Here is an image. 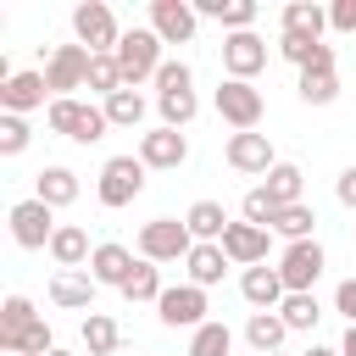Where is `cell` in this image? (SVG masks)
<instances>
[{
  "mask_svg": "<svg viewBox=\"0 0 356 356\" xmlns=\"http://www.w3.org/2000/svg\"><path fill=\"white\" fill-rule=\"evenodd\" d=\"M156 111H161V128H178V134L195 122L200 100L189 89V67L184 61H161V72H156Z\"/></svg>",
  "mask_w": 356,
  "mask_h": 356,
  "instance_id": "obj_1",
  "label": "cell"
},
{
  "mask_svg": "<svg viewBox=\"0 0 356 356\" xmlns=\"http://www.w3.org/2000/svg\"><path fill=\"white\" fill-rule=\"evenodd\" d=\"M44 122H50V134L78 139V145H95V139H106V128H111L106 106H89V100H72V95H67V100H50Z\"/></svg>",
  "mask_w": 356,
  "mask_h": 356,
  "instance_id": "obj_2",
  "label": "cell"
},
{
  "mask_svg": "<svg viewBox=\"0 0 356 356\" xmlns=\"http://www.w3.org/2000/svg\"><path fill=\"white\" fill-rule=\"evenodd\" d=\"M72 33H78V44H83L89 56H117V44H122V28H117V17H111L106 0L72 6Z\"/></svg>",
  "mask_w": 356,
  "mask_h": 356,
  "instance_id": "obj_3",
  "label": "cell"
},
{
  "mask_svg": "<svg viewBox=\"0 0 356 356\" xmlns=\"http://www.w3.org/2000/svg\"><path fill=\"white\" fill-rule=\"evenodd\" d=\"M117 67H122L128 89H139L145 78H156L161 72V39H156V28H128L122 44H117Z\"/></svg>",
  "mask_w": 356,
  "mask_h": 356,
  "instance_id": "obj_4",
  "label": "cell"
},
{
  "mask_svg": "<svg viewBox=\"0 0 356 356\" xmlns=\"http://www.w3.org/2000/svg\"><path fill=\"white\" fill-rule=\"evenodd\" d=\"M261 111H267V100H261L256 83H239V78H222L217 83V117L234 134H256L261 128Z\"/></svg>",
  "mask_w": 356,
  "mask_h": 356,
  "instance_id": "obj_5",
  "label": "cell"
},
{
  "mask_svg": "<svg viewBox=\"0 0 356 356\" xmlns=\"http://www.w3.org/2000/svg\"><path fill=\"white\" fill-rule=\"evenodd\" d=\"M189 250H195V234L178 217H156V222L139 228V256L145 261H189Z\"/></svg>",
  "mask_w": 356,
  "mask_h": 356,
  "instance_id": "obj_6",
  "label": "cell"
},
{
  "mask_svg": "<svg viewBox=\"0 0 356 356\" xmlns=\"http://www.w3.org/2000/svg\"><path fill=\"white\" fill-rule=\"evenodd\" d=\"M145 172H150V167H145L139 156H111V161L100 167V184H95L100 206H111V211H117V206H128V200L145 189Z\"/></svg>",
  "mask_w": 356,
  "mask_h": 356,
  "instance_id": "obj_7",
  "label": "cell"
},
{
  "mask_svg": "<svg viewBox=\"0 0 356 356\" xmlns=\"http://www.w3.org/2000/svg\"><path fill=\"white\" fill-rule=\"evenodd\" d=\"M323 267H328V256H323L317 239H300V245H289L278 256V278H284L289 295H312V284L323 278Z\"/></svg>",
  "mask_w": 356,
  "mask_h": 356,
  "instance_id": "obj_8",
  "label": "cell"
},
{
  "mask_svg": "<svg viewBox=\"0 0 356 356\" xmlns=\"http://www.w3.org/2000/svg\"><path fill=\"white\" fill-rule=\"evenodd\" d=\"M56 211L44 206V200H17L11 206V239L22 245V250H50V239H56Z\"/></svg>",
  "mask_w": 356,
  "mask_h": 356,
  "instance_id": "obj_9",
  "label": "cell"
},
{
  "mask_svg": "<svg viewBox=\"0 0 356 356\" xmlns=\"http://www.w3.org/2000/svg\"><path fill=\"white\" fill-rule=\"evenodd\" d=\"M206 312H211V306H206V289H200V284H172V289H161V300H156V317H161L167 328H200V323H211Z\"/></svg>",
  "mask_w": 356,
  "mask_h": 356,
  "instance_id": "obj_10",
  "label": "cell"
},
{
  "mask_svg": "<svg viewBox=\"0 0 356 356\" xmlns=\"http://www.w3.org/2000/svg\"><path fill=\"white\" fill-rule=\"evenodd\" d=\"M89 50L83 44H56V56L44 61V83L56 100H67V89H89Z\"/></svg>",
  "mask_w": 356,
  "mask_h": 356,
  "instance_id": "obj_11",
  "label": "cell"
},
{
  "mask_svg": "<svg viewBox=\"0 0 356 356\" xmlns=\"http://www.w3.org/2000/svg\"><path fill=\"white\" fill-rule=\"evenodd\" d=\"M222 67H228V78L250 83V78L267 67V39H261L256 28H245V33H228V39H222Z\"/></svg>",
  "mask_w": 356,
  "mask_h": 356,
  "instance_id": "obj_12",
  "label": "cell"
},
{
  "mask_svg": "<svg viewBox=\"0 0 356 356\" xmlns=\"http://www.w3.org/2000/svg\"><path fill=\"white\" fill-rule=\"evenodd\" d=\"M195 6L189 0H150V28L161 44H189L195 39Z\"/></svg>",
  "mask_w": 356,
  "mask_h": 356,
  "instance_id": "obj_13",
  "label": "cell"
},
{
  "mask_svg": "<svg viewBox=\"0 0 356 356\" xmlns=\"http://www.w3.org/2000/svg\"><path fill=\"white\" fill-rule=\"evenodd\" d=\"M222 156H228V167H234V172H250V178H256V172L267 178V172L278 167V156H273V139H267V134H228V150H222Z\"/></svg>",
  "mask_w": 356,
  "mask_h": 356,
  "instance_id": "obj_14",
  "label": "cell"
},
{
  "mask_svg": "<svg viewBox=\"0 0 356 356\" xmlns=\"http://www.w3.org/2000/svg\"><path fill=\"white\" fill-rule=\"evenodd\" d=\"M139 161L156 167V172H172V167L189 161V139H184L178 128H150V134L139 139Z\"/></svg>",
  "mask_w": 356,
  "mask_h": 356,
  "instance_id": "obj_15",
  "label": "cell"
},
{
  "mask_svg": "<svg viewBox=\"0 0 356 356\" xmlns=\"http://www.w3.org/2000/svg\"><path fill=\"white\" fill-rule=\"evenodd\" d=\"M44 95H50L44 72H11V78L0 83V111L28 117V111H39V106H44Z\"/></svg>",
  "mask_w": 356,
  "mask_h": 356,
  "instance_id": "obj_16",
  "label": "cell"
},
{
  "mask_svg": "<svg viewBox=\"0 0 356 356\" xmlns=\"http://www.w3.org/2000/svg\"><path fill=\"white\" fill-rule=\"evenodd\" d=\"M267 239H273V228L228 222V234H222V256H228V261H239V267H261V261H267Z\"/></svg>",
  "mask_w": 356,
  "mask_h": 356,
  "instance_id": "obj_17",
  "label": "cell"
},
{
  "mask_svg": "<svg viewBox=\"0 0 356 356\" xmlns=\"http://www.w3.org/2000/svg\"><path fill=\"white\" fill-rule=\"evenodd\" d=\"M134 267H139V256L128 245H95V256H89V278L95 284H111V289H122L134 278Z\"/></svg>",
  "mask_w": 356,
  "mask_h": 356,
  "instance_id": "obj_18",
  "label": "cell"
},
{
  "mask_svg": "<svg viewBox=\"0 0 356 356\" xmlns=\"http://www.w3.org/2000/svg\"><path fill=\"white\" fill-rule=\"evenodd\" d=\"M239 295L256 306V312H278L284 306V278H278V267H245V278H239Z\"/></svg>",
  "mask_w": 356,
  "mask_h": 356,
  "instance_id": "obj_19",
  "label": "cell"
},
{
  "mask_svg": "<svg viewBox=\"0 0 356 356\" xmlns=\"http://www.w3.org/2000/svg\"><path fill=\"white\" fill-rule=\"evenodd\" d=\"M33 323H39L33 300H28V295H6V306H0V356H11V350H17V339H22Z\"/></svg>",
  "mask_w": 356,
  "mask_h": 356,
  "instance_id": "obj_20",
  "label": "cell"
},
{
  "mask_svg": "<svg viewBox=\"0 0 356 356\" xmlns=\"http://www.w3.org/2000/svg\"><path fill=\"white\" fill-rule=\"evenodd\" d=\"M184 222H189L195 245H222V234H228V211H222V200H195V206L184 211Z\"/></svg>",
  "mask_w": 356,
  "mask_h": 356,
  "instance_id": "obj_21",
  "label": "cell"
},
{
  "mask_svg": "<svg viewBox=\"0 0 356 356\" xmlns=\"http://www.w3.org/2000/svg\"><path fill=\"white\" fill-rule=\"evenodd\" d=\"M95 278L89 273H56L50 278V300L56 306H67V312H95Z\"/></svg>",
  "mask_w": 356,
  "mask_h": 356,
  "instance_id": "obj_22",
  "label": "cell"
},
{
  "mask_svg": "<svg viewBox=\"0 0 356 356\" xmlns=\"http://www.w3.org/2000/svg\"><path fill=\"white\" fill-rule=\"evenodd\" d=\"M50 256H56V267H61V273H78L95 250H89V234H83L78 222H61V228H56V239H50Z\"/></svg>",
  "mask_w": 356,
  "mask_h": 356,
  "instance_id": "obj_23",
  "label": "cell"
},
{
  "mask_svg": "<svg viewBox=\"0 0 356 356\" xmlns=\"http://www.w3.org/2000/svg\"><path fill=\"white\" fill-rule=\"evenodd\" d=\"M195 17H217L228 33L256 28V0H195Z\"/></svg>",
  "mask_w": 356,
  "mask_h": 356,
  "instance_id": "obj_24",
  "label": "cell"
},
{
  "mask_svg": "<svg viewBox=\"0 0 356 356\" xmlns=\"http://www.w3.org/2000/svg\"><path fill=\"white\" fill-rule=\"evenodd\" d=\"M33 200H44L50 211L72 206V200H78V172H72V167H44V172H39V189H33Z\"/></svg>",
  "mask_w": 356,
  "mask_h": 356,
  "instance_id": "obj_25",
  "label": "cell"
},
{
  "mask_svg": "<svg viewBox=\"0 0 356 356\" xmlns=\"http://www.w3.org/2000/svg\"><path fill=\"white\" fill-rule=\"evenodd\" d=\"M328 28V11L317 0H289L284 6V33H300V39H323Z\"/></svg>",
  "mask_w": 356,
  "mask_h": 356,
  "instance_id": "obj_26",
  "label": "cell"
},
{
  "mask_svg": "<svg viewBox=\"0 0 356 356\" xmlns=\"http://www.w3.org/2000/svg\"><path fill=\"white\" fill-rule=\"evenodd\" d=\"M184 267H189V284L211 289V284H222V273H228V256H222V245H195Z\"/></svg>",
  "mask_w": 356,
  "mask_h": 356,
  "instance_id": "obj_27",
  "label": "cell"
},
{
  "mask_svg": "<svg viewBox=\"0 0 356 356\" xmlns=\"http://www.w3.org/2000/svg\"><path fill=\"white\" fill-rule=\"evenodd\" d=\"M284 334H289V328H284L278 312H250V323H245V339H250L256 356H273V350L284 345Z\"/></svg>",
  "mask_w": 356,
  "mask_h": 356,
  "instance_id": "obj_28",
  "label": "cell"
},
{
  "mask_svg": "<svg viewBox=\"0 0 356 356\" xmlns=\"http://www.w3.org/2000/svg\"><path fill=\"white\" fill-rule=\"evenodd\" d=\"M312 228H317V211H312L306 200H295V206H278V217H273V234H284L289 245L312 239Z\"/></svg>",
  "mask_w": 356,
  "mask_h": 356,
  "instance_id": "obj_29",
  "label": "cell"
},
{
  "mask_svg": "<svg viewBox=\"0 0 356 356\" xmlns=\"http://www.w3.org/2000/svg\"><path fill=\"white\" fill-rule=\"evenodd\" d=\"M117 345H122V328H117L106 312H89V317H83V350H89V356H111Z\"/></svg>",
  "mask_w": 356,
  "mask_h": 356,
  "instance_id": "obj_30",
  "label": "cell"
},
{
  "mask_svg": "<svg viewBox=\"0 0 356 356\" xmlns=\"http://www.w3.org/2000/svg\"><path fill=\"white\" fill-rule=\"evenodd\" d=\"M300 184H306V172H300L295 161H278V167L267 172V184H261V189L273 195V206H295V200H300Z\"/></svg>",
  "mask_w": 356,
  "mask_h": 356,
  "instance_id": "obj_31",
  "label": "cell"
},
{
  "mask_svg": "<svg viewBox=\"0 0 356 356\" xmlns=\"http://www.w3.org/2000/svg\"><path fill=\"white\" fill-rule=\"evenodd\" d=\"M100 106H106L111 128H139V122H145V95H139V89H117V95L100 100Z\"/></svg>",
  "mask_w": 356,
  "mask_h": 356,
  "instance_id": "obj_32",
  "label": "cell"
},
{
  "mask_svg": "<svg viewBox=\"0 0 356 356\" xmlns=\"http://www.w3.org/2000/svg\"><path fill=\"white\" fill-rule=\"evenodd\" d=\"M234 350V334H228V323H200L195 334H189V356H228Z\"/></svg>",
  "mask_w": 356,
  "mask_h": 356,
  "instance_id": "obj_33",
  "label": "cell"
},
{
  "mask_svg": "<svg viewBox=\"0 0 356 356\" xmlns=\"http://www.w3.org/2000/svg\"><path fill=\"white\" fill-rule=\"evenodd\" d=\"M278 317H284V328L295 334V328H317V317H323V306H317V295H284V306H278Z\"/></svg>",
  "mask_w": 356,
  "mask_h": 356,
  "instance_id": "obj_34",
  "label": "cell"
},
{
  "mask_svg": "<svg viewBox=\"0 0 356 356\" xmlns=\"http://www.w3.org/2000/svg\"><path fill=\"white\" fill-rule=\"evenodd\" d=\"M89 89H95L100 100H111L117 89H128V83H122V67H117V56H95V61H89Z\"/></svg>",
  "mask_w": 356,
  "mask_h": 356,
  "instance_id": "obj_35",
  "label": "cell"
},
{
  "mask_svg": "<svg viewBox=\"0 0 356 356\" xmlns=\"http://www.w3.org/2000/svg\"><path fill=\"white\" fill-rule=\"evenodd\" d=\"M122 295L139 306V300H161V273H156V261H145L139 256V267H134V278L122 284Z\"/></svg>",
  "mask_w": 356,
  "mask_h": 356,
  "instance_id": "obj_36",
  "label": "cell"
},
{
  "mask_svg": "<svg viewBox=\"0 0 356 356\" xmlns=\"http://www.w3.org/2000/svg\"><path fill=\"white\" fill-rule=\"evenodd\" d=\"M295 89H300V100H306V106H328V100L339 95V72H300V83H295Z\"/></svg>",
  "mask_w": 356,
  "mask_h": 356,
  "instance_id": "obj_37",
  "label": "cell"
},
{
  "mask_svg": "<svg viewBox=\"0 0 356 356\" xmlns=\"http://www.w3.org/2000/svg\"><path fill=\"white\" fill-rule=\"evenodd\" d=\"M28 139H33L28 117H11V111H0V156H22V150H28Z\"/></svg>",
  "mask_w": 356,
  "mask_h": 356,
  "instance_id": "obj_38",
  "label": "cell"
},
{
  "mask_svg": "<svg viewBox=\"0 0 356 356\" xmlns=\"http://www.w3.org/2000/svg\"><path fill=\"white\" fill-rule=\"evenodd\" d=\"M273 217H278V206H273V195L256 184V189L245 195V222H256V228H273Z\"/></svg>",
  "mask_w": 356,
  "mask_h": 356,
  "instance_id": "obj_39",
  "label": "cell"
},
{
  "mask_svg": "<svg viewBox=\"0 0 356 356\" xmlns=\"http://www.w3.org/2000/svg\"><path fill=\"white\" fill-rule=\"evenodd\" d=\"M50 350H56V339H50V323L39 317V323L17 339V350H11V356H50Z\"/></svg>",
  "mask_w": 356,
  "mask_h": 356,
  "instance_id": "obj_40",
  "label": "cell"
},
{
  "mask_svg": "<svg viewBox=\"0 0 356 356\" xmlns=\"http://www.w3.org/2000/svg\"><path fill=\"white\" fill-rule=\"evenodd\" d=\"M317 44H323V39H300V33H284V39H278V50H284V61H295V67H312V56H317Z\"/></svg>",
  "mask_w": 356,
  "mask_h": 356,
  "instance_id": "obj_41",
  "label": "cell"
},
{
  "mask_svg": "<svg viewBox=\"0 0 356 356\" xmlns=\"http://www.w3.org/2000/svg\"><path fill=\"white\" fill-rule=\"evenodd\" d=\"M328 28L334 33H356V0H334L328 6Z\"/></svg>",
  "mask_w": 356,
  "mask_h": 356,
  "instance_id": "obj_42",
  "label": "cell"
},
{
  "mask_svg": "<svg viewBox=\"0 0 356 356\" xmlns=\"http://www.w3.org/2000/svg\"><path fill=\"white\" fill-rule=\"evenodd\" d=\"M334 306H339V312H345V323L356 328V278H345V284H339V295H334Z\"/></svg>",
  "mask_w": 356,
  "mask_h": 356,
  "instance_id": "obj_43",
  "label": "cell"
},
{
  "mask_svg": "<svg viewBox=\"0 0 356 356\" xmlns=\"http://www.w3.org/2000/svg\"><path fill=\"white\" fill-rule=\"evenodd\" d=\"M334 195H339V206H350V211H356V167H345V172H339Z\"/></svg>",
  "mask_w": 356,
  "mask_h": 356,
  "instance_id": "obj_44",
  "label": "cell"
},
{
  "mask_svg": "<svg viewBox=\"0 0 356 356\" xmlns=\"http://www.w3.org/2000/svg\"><path fill=\"white\" fill-rule=\"evenodd\" d=\"M339 356H356V328H345V339H339Z\"/></svg>",
  "mask_w": 356,
  "mask_h": 356,
  "instance_id": "obj_45",
  "label": "cell"
},
{
  "mask_svg": "<svg viewBox=\"0 0 356 356\" xmlns=\"http://www.w3.org/2000/svg\"><path fill=\"white\" fill-rule=\"evenodd\" d=\"M306 356H339V350H334V345H312Z\"/></svg>",
  "mask_w": 356,
  "mask_h": 356,
  "instance_id": "obj_46",
  "label": "cell"
},
{
  "mask_svg": "<svg viewBox=\"0 0 356 356\" xmlns=\"http://www.w3.org/2000/svg\"><path fill=\"white\" fill-rule=\"evenodd\" d=\"M50 356H72V350H50Z\"/></svg>",
  "mask_w": 356,
  "mask_h": 356,
  "instance_id": "obj_47",
  "label": "cell"
},
{
  "mask_svg": "<svg viewBox=\"0 0 356 356\" xmlns=\"http://www.w3.org/2000/svg\"><path fill=\"white\" fill-rule=\"evenodd\" d=\"M273 356H284V350H273Z\"/></svg>",
  "mask_w": 356,
  "mask_h": 356,
  "instance_id": "obj_48",
  "label": "cell"
}]
</instances>
